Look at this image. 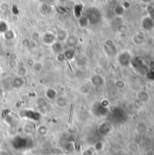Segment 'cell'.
<instances>
[{
  "label": "cell",
  "instance_id": "obj_5",
  "mask_svg": "<svg viewBox=\"0 0 154 155\" xmlns=\"http://www.w3.org/2000/svg\"><path fill=\"white\" fill-rule=\"evenodd\" d=\"M141 25L145 30H151L154 26V20L152 18H150V17H146L142 20Z\"/></svg>",
  "mask_w": 154,
  "mask_h": 155
},
{
  "label": "cell",
  "instance_id": "obj_20",
  "mask_svg": "<svg viewBox=\"0 0 154 155\" xmlns=\"http://www.w3.org/2000/svg\"><path fill=\"white\" fill-rule=\"evenodd\" d=\"M109 104H110L109 101L106 100V99H104V100H102V101L100 103L101 106H102V107H107L108 106H109Z\"/></svg>",
  "mask_w": 154,
  "mask_h": 155
},
{
  "label": "cell",
  "instance_id": "obj_19",
  "mask_svg": "<svg viewBox=\"0 0 154 155\" xmlns=\"http://www.w3.org/2000/svg\"><path fill=\"white\" fill-rule=\"evenodd\" d=\"M35 63H36V61L33 60V59H28L27 61H26L27 66H29V67H31V68L34 66V64H35Z\"/></svg>",
  "mask_w": 154,
  "mask_h": 155
},
{
  "label": "cell",
  "instance_id": "obj_1",
  "mask_svg": "<svg viewBox=\"0 0 154 155\" xmlns=\"http://www.w3.org/2000/svg\"><path fill=\"white\" fill-rule=\"evenodd\" d=\"M105 80L102 75H96L94 74L93 76L91 77V83H92L95 87H101V86L104 85Z\"/></svg>",
  "mask_w": 154,
  "mask_h": 155
},
{
  "label": "cell",
  "instance_id": "obj_8",
  "mask_svg": "<svg viewBox=\"0 0 154 155\" xmlns=\"http://www.w3.org/2000/svg\"><path fill=\"white\" fill-rule=\"evenodd\" d=\"M55 102H56V105L59 107H65L67 105V100L64 96H57V98L55 99Z\"/></svg>",
  "mask_w": 154,
  "mask_h": 155
},
{
  "label": "cell",
  "instance_id": "obj_24",
  "mask_svg": "<svg viewBox=\"0 0 154 155\" xmlns=\"http://www.w3.org/2000/svg\"><path fill=\"white\" fill-rule=\"evenodd\" d=\"M0 73H1V68H0Z\"/></svg>",
  "mask_w": 154,
  "mask_h": 155
},
{
  "label": "cell",
  "instance_id": "obj_18",
  "mask_svg": "<svg viewBox=\"0 0 154 155\" xmlns=\"http://www.w3.org/2000/svg\"><path fill=\"white\" fill-rule=\"evenodd\" d=\"M82 155H94V152L92 148H88L86 150H84Z\"/></svg>",
  "mask_w": 154,
  "mask_h": 155
},
{
  "label": "cell",
  "instance_id": "obj_9",
  "mask_svg": "<svg viewBox=\"0 0 154 155\" xmlns=\"http://www.w3.org/2000/svg\"><path fill=\"white\" fill-rule=\"evenodd\" d=\"M33 69V71L34 72H36V73H39V72H41L43 71V69H44V64L41 62V61H36V63L34 64V66L32 67Z\"/></svg>",
  "mask_w": 154,
  "mask_h": 155
},
{
  "label": "cell",
  "instance_id": "obj_12",
  "mask_svg": "<svg viewBox=\"0 0 154 155\" xmlns=\"http://www.w3.org/2000/svg\"><path fill=\"white\" fill-rule=\"evenodd\" d=\"M64 54L66 60H73L75 56V51L70 49V50H67Z\"/></svg>",
  "mask_w": 154,
  "mask_h": 155
},
{
  "label": "cell",
  "instance_id": "obj_22",
  "mask_svg": "<svg viewBox=\"0 0 154 155\" xmlns=\"http://www.w3.org/2000/svg\"><path fill=\"white\" fill-rule=\"evenodd\" d=\"M9 66H10V68H12V69H15L16 66H17V64H16V61H10Z\"/></svg>",
  "mask_w": 154,
  "mask_h": 155
},
{
  "label": "cell",
  "instance_id": "obj_14",
  "mask_svg": "<svg viewBox=\"0 0 154 155\" xmlns=\"http://www.w3.org/2000/svg\"><path fill=\"white\" fill-rule=\"evenodd\" d=\"M132 142L140 146L141 143L143 142V136H142V134H136V135L133 137V141H132Z\"/></svg>",
  "mask_w": 154,
  "mask_h": 155
},
{
  "label": "cell",
  "instance_id": "obj_6",
  "mask_svg": "<svg viewBox=\"0 0 154 155\" xmlns=\"http://www.w3.org/2000/svg\"><path fill=\"white\" fill-rule=\"evenodd\" d=\"M137 96H138V98L140 101H141L142 103H145V102H148L150 100V95L149 93L147 92L145 90H141L139 91V93L137 94Z\"/></svg>",
  "mask_w": 154,
  "mask_h": 155
},
{
  "label": "cell",
  "instance_id": "obj_2",
  "mask_svg": "<svg viewBox=\"0 0 154 155\" xmlns=\"http://www.w3.org/2000/svg\"><path fill=\"white\" fill-rule=\"evenodd\" d=\"M24 84H25L24 78L19 77V76L13 78L12 80H11V86H12L14 88H19L23 87Z\"/></svg>",
  "mask_w": 154,
  "mask_h": 155
},
{
  "label": "cell",
  "instance_id": "obj_17",
  "mask_svg": "<svg viewBox=\"0 0 154 155\" xmlns=\"http://www.w3.org/2000/svg\"><path fill=\"white\" fill-rule=\"evenodd\" d=\"M102 148H104V142H97L94 144V150L97 151V152L102 151Z\"/></svg>",
  "mask_w": 154,
  "mask_h": 155
},
{
  "label": "cell",
  "instance_id": "obj_11",
  "mask_svg": "<svg viewBox=\"0 0 154 155\" xmlns=\"http://www.w3.org/2000/svg\"><path fill=\"white\" fill-rule=\"evenodd\" d=\"M114 86L119 89H123L125 87H126V83H125V81L123 79L119 78V79H116L114 81Z\"/></svg>",
  "mask_w": 154,
  "mask_h": 155
},
{
  "label": "cell",
  "instance_id": "obj_13",
  "mask_svg": "<svg viewBox=\"0 0 154 155\" xmlns=\"http://www.w3.org/2000/svg\"><path fill=\"white\" fill-rule=\"evenodd\" d=\"M36 132H37V133H38L40 135H45V134H47L48 130H47L46 126L42 124V125H39V126H38L37 129H36Z\"/></svg>",
  "mask_w": 154,
  "mask_h": 155
},
{
  "label": "cell",
  "instance_id": "obj_15",
  "mask_svg": "<svg viewBox=\"0 0 154 155\" xmlns=\"http://www.w3.org/2000/svg\"><path fill=\"white\" fill-rule=\"evenodd\" d=\"M114 13L117 15H122L124 13V8L122 7V5H117V7L114 8Z\"/></svg>",
  "mask_w": 154,
  "mask_h": 155
},
{
  "label": "cell",
  "instance_id": "obj_3",
  "mask_svg": "<svg viewBox=\"0 0 154 155\" xmlns=\"http://www.w3.org/2000/svg\"><path fill=\"white\" fill-rule=\"evenodd\" d=\"M120 64L122 65V66H127L129 65L130 61V57L127 53H122L121 55L119 56V59H118Z\"/></svg>",
  "mask_w": 154,
  "mask_h": 155
},
{
  "label": "cell",
  "instance_id": "obj_23",
  "mask_svg": "<svg viewBox=\"0 0 154 155\" xmlns=\"http://www.w3.org/2000/svg\"><path fill=\"white\" fill-rule=\"evenodd\" d=\"M145 155H154V150L153 149H149V150L145 152Z\"/></svg>",
  "mask_w": 154,
  "mask_h": 155
},
{
  "label": "cell",
  "instance_id": "obj_16",
  "mask_svg": "<svg viewBox=\"0 0 154 155\" xmlns=\"http://www.w3.org/2000/svg\"><path fill=\"white\" fill-rule=\"evenodd\" d=\"M79 91H80V93H82V94H88L89 93V87L86 84H83L80 87Z\"/></svg>",
  "mask_w": 154,
  "mask_h": 155
},
{
  "label": "cell",
  "instance_id": "obj_21",
  "mask_svg": "<svg viewBox=\"0 0 154 155\" xmlns=\"http://www.w3.org/2000/svg\"><path fill=\"white\" fill-rule=\"evenodd\" d=\"M57 60L59 61H61V62H63L64 61H65L66 59H65V54L64 53H59L58 54V57H57Z\"/></svg>",
  "mask_w": 154,
  "mask_h": 155
},
{
  "label": "cell",
  "instance_id": "obj_4",
  "mask_svg": "<svg viewBox=\"0 0 154 155\" xmlns=\"http://www.w3.org/2000/svg\"><path fill=\"white\" fill-rule=\"evenodd\" d=\"M58 96V93L57 91H56L54 88H49L46 89V91H45V97L50 100H54V99H56Z\"/></svg>",
  "mask_w": 154,
  "mask_h": 155
},
{
  "label": "cell",
  "instance_id": "obj_7",
  "mask_svg": "<svg viewBox=\"0 0 154 155\" xmlns=\"http://www.w3.org/2000/svg\"><path fill=\"white\" fill-rule=\"evenodd\" d=\"M127 147H128V150L132 153H136L140 151V146L138 144H136V143H134L133 142H130L127 145Z\"/></svg>",
  "mask_w": 154,
  "mask_h": 155
},
{
  "label": "cell",
  "instance_id": "obj_10",
  "mask_svg": "<svg viewBox=\"0 0 154 155\" xmlns=\"http://www.w3.org/2000/svg\"><path fill=\"white\" fill-rule=\"evenodd\" d=\"M27 69L25 66H20L17 68V71H16V73H17V76L22 77V78H25L27 75Z\"/></svg>",
  "mask_w": 154,
  "mask_h": 155
}]
</instances>
